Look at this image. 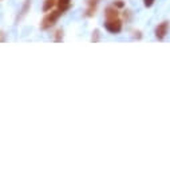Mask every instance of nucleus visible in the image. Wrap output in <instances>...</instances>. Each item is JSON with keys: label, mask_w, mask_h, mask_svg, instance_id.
I'll return each instance as SVG.
<instances>
[{"label": "nucleus", "mask_w": 170, "mask_h": 170, "mask_svg": "<svg viewBox=\"0 0 170 170\" xmlns=\"http://www.w3.org/2000/svg\"><path fill=\"white\" fill-rule=\"evenodd\" d=\"M62 12L59 8H58L56 11H51L50 13H47L46 16L43 17V20H42V23H40V30H43V31H46L48 28H51V27L55 26L56 23V20L59 19V16L62 15Z\"/></svg>", "instance_id": "nucleus-1"}, {"label": "nucleus", "mask_w": 170, "mask_h": 170, "mask_svg": "<svg viewBox=\"0 0 170 170\" xmlns=\"http://www.w3.org/2000/svg\"><path fill=\"white\" fill-rule=\"evenodd\" d=\"M105 28L110 34H119L122 31V20L119 17H117V19H106Z\"/></svg>", "instance_id": "nucleus-2"}, {"label": "nucleus", "mask_w": 170, "mask_h": 170, "mask_svg": "<svg viewBox=\"0 0 170 170\" xmlns=\"http://www.w3.org/2000/svg\"><path fill=\"white\" fill-rule=\"evenodd\" d=\"M168 31H169V23L168 21H162V23H159L157 26V28H155V36H157V39L162 40L166 36Z\"/></svg>", "instance_id": "nucleus-3"}, {"label": "nucleus", "mask_w": 170, "mask_h": 170, "mask_svg": "<svg viewBox=\"0 0 170 170\" xmlns=\"http://www.w3.org/2000/svg\"><path fill=\"white\" fill-rule=\"evenodd\" d=\"M86 3H87V8H86V11H84V16L90 17V16H92L94 13H95L99 0H87Z\"/></svg>", "instance_id": "nucleus-4"}, {"label": "nucleus", "mask_w": 170, "mask_h": 170, "mask_svg": "<svg viewBox=\"0 0 170 170\" xmlns=\"http://www.w3.org/2000/svg\"><path fill=\"white\" fill-rule=\"evenodd\" d=\"M105 17L106 19H117L119 17V12H118V8L114 6H109L105 10Z\"/></svg>", "instance_id": "nucleus-5"}, {"label": "nucleus", "mask_w": 170, "mask_h": 170, "mask_svg": "<svg viewBox=\"0 0 170 170\" xmlns=\"http://www.w3.org/2000/svg\"><path fill=\"white\" fill-rule=\"evenodd\" d=\"M70 2L71 0H58V8L62 12H66L70 8Z\"/></svg>", "instance_id": "nucleus-6"}, {"label": "nucleus", "mask_w": 170, "mask_h": 170, "mask_svg": "<svg viewBox=\"0 0 170 170\" xmlns=\"http://www.w3.org/2000/svg\"><path fill=\"white\" fill-rule=\"evenodd\" d=\"M54 6H55V0H46L43 4V12H48L51 11Z\"/></svg>", "instance_id": "nucleus-7"}, {"label": "nucleus", "mask_w": 170, "mask_h": 170, "mask_svg": "<svg viewBox=\"0 0 170 170\" xmlns=\"http://www.w3.org/2000/svg\"><path fill=\"white\" fill-rule=\"evenodd\" d=\"M30 6H31V0H26L24 2V4H23V7H21V13H20V16H19V19L21 16H24L26 13H27V11H28V8H30Z\"/></svg>", "instance_id": "nucleus-8"}, {"label": "nucleus", "mask_w": 170, "mask_h": 170, "mask_svg": "<svg viewBox=\"0 0 170 170\" xmlns=\"http://www.w3.org/2000/svg\"><path fill=\"white\" fill-rule=\"evenodd\" d=\"M99 39H101V32H99V30H94V31H92V36H91V42L98 43V42H99Z\"/></svg>", "instance_id": "nucleus-9"}, {"label": "nucleus", "mask_w": 170, "mask_h": 170, "mask_svg": "<svg viewBox=\"0 0 170 170\" xmlns=\"http://www.w3.org/2000/svg\"><path fill=\"white\" fill-rule=\"evenodd\" d=\"M62 39H63V31L62 30H58L55 32V38H54V42H62Z\"/></svg>", "instance_id": "nucleus-10"}, {"label": "nucleus", "mask_w": 170, "mask_h": 170, "mask_svg": "<svg viewBox=\"0 0 170 170\" xmlns=\"http://www.w3.org/2000/svg\"><path fill=\"white\" fill-rule=\"evenodd\" d=\"M113 4L118 8V10H119V8H123V7H125V3L122 2V0H117V2H114Z\"/></svg>", "instance_id": "nucleus-11"}, {"label": "nucleus", "mask_w": 170, "mask_h": 170, "mask_svg": "<svg viewBox=\"0 0 170 170\" xmlns=\"http://www.w3.org/2000/svg\"><path fill=\"white\" fill-rule=\"evenodd\" d=\"M154 2H155V0H144V4H145V7H147V8H149V7H151V6H153V4H154Z\"/></svg>", "instance_id": "nucleus-12"}]
</instances>
